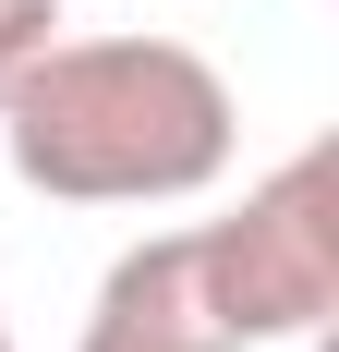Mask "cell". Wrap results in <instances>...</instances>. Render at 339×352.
Listing matches in <instances>:
<instances>
[{
	"label": "cell",
	"mask_w": 339,
	"mask_h": 352,
	"mask_svg": "<svg viewBox=\"0 0 339 352\" xmlns=\"http://www.w3.org/2000/svg\"><path fill=\"white\" fill-rule=\"evenodd\" d=\"M73 352H231V328L206 316V292H194V243L158 231V243L109 255V280H97V304H85V340Z\"/></svg>",
	"instance_id": "3"
},
{
	"label": "cell",
	"mask_w": 339,
	"mask_h": 352,
	"mask_svg": "<svg viewBox=\"0 0 339 352\" xmlns=\"http://www.w3.org/2000/svg\"><path fill=\"white\" fill-rule=\"evenodd\" d=\"M49 36H61V0H0V98L49 61Z\"/></svg>",
	"instance_id": "4"
},
{
	"label": "cell",
	"mask_w": 339,
	"mask_h": 352,
	"mask_svg": "<svg viewBox=\"0 0 339 352\" xmlns=\"http://www.w3.org/2000/svg\"><path fill=\"white\" fill-rule=\"evenodd\" d=\"M0 146L49 207H182L231 170L242 109L182 36H49V61L0 98Z\"/></svg>",
	"instance_id": "1"
},
{
	"label": "cell",
	"mask_w": 339,
	"mask_h": 352,
	"mask_svg": "<svg viewBox=\"0 0 339 352\" xmlns=\"http://www.w3.org/2000/svg\"><path fill=\"white\" fill-rule=\"evenodd\" d=\"M182 243H194V292L231 328V352L327 340V316H339V146H291L231 219H206Z\"/></svg>",
	"instance_id": "2"
},
{
	"label": "cell",
	"mask_w": 339,
	"mask_h": 352,
	"mask_svg": "<svg viewBox=\"0 0 339 352\" xmlns=\"http://www.w3.org/2000/svg\"><path fill=\"white\" fill-rule=\"evenodd\" d=\"M0 352H12V316H0Z\"/></svg>",
	"instance_id": "5"
}]
</instances>
